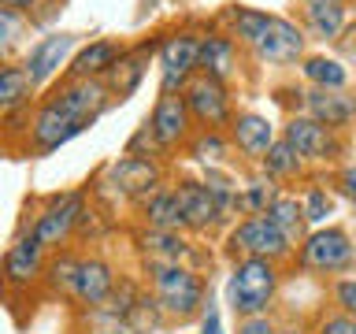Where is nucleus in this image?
Wrapping results in <instances>:
<instances>
[{
    "label": "nucleus",
    "mask_w": 356,
    "mask_h": 334,
    "mask_svg": "<svg viewBox=\"0 0 356 334\" xmlns=\"http://www.w3.org/2000/svg\"><path fill=\"white\" fill-rule=\"evenodd\" d=\"M197 56H200V38L193 33H175L160 45V71H163V93L186 89V82L197 71Z\"/></svg>",
    "instance_id": "nucleus-11"
},
{
    "label": "nucleus",
    "mask_w": 356,
    "mask_h": 334,
    "mask_svg": "<svg viewBox=\"0 0 356 334\" xmlns=\"http://www.w3.org/2000/svg\"><path fill=\"white\" fill-rule=\"evenodd\" d=\"M230 249L241 253V256H264V260L278 264L293 253V245L286 241V234L267 216H245L238 227L230 230Z\"/></svg>",
    "instance_id": "nucleus-5"
},
{
    "label": "nucleus",
    "mask_w": 356,
    "mask_h": 334,
    "mask_svg": "<svg viewBox=\"0 0 356 334\" xmlns=\"http://www.w3.org/2000/svg\"><path fill=\"white\" fill-rule=\"evenodd\" d=\"M74 33H49V38H41L38 45L30 49V56H26V63H22V71L30 74V82H33V89L38 86H44L49 78L63 67V60L74 52Z\"/></svg>",
    "instance_id": "nucleus-15"
},
{
    "label": "nucleus",
    "mask_w": 356,
    "mask_h": 334,
    "mask_svg": "<svg viewBox=\"0 0 356 334\" xmlns=\"http://www.w3.org/2000/svg\"><path fill=\"white\" fill-rule=\"evenodd\" d=\"M182 97H186L189 116H193L197 122H204V127H222V122L230 119V97H227V89H222L219 78L193 74L186 82Z\"/></svg>",
    "instance_id": "nucleus-9"
},
{
    "label": "nucleus",
    "mask_w": 356,
    "mask_h": 334,
    "mask_svg": "<svg viewBox=\"0 0 356 334\" xmlns=\"http://www.w3.org/2000/svg\"><path fill=\"white\" fill-rule=\"evenodd\" d=\"M141 212L152 230H182L186 227V216H182V205H178L175 189H156L152 197H145Z\"/></svg>",
    "instance_id": "nucleus-21"
},
{
    "label": "nucleus",
    "mask_w": 356,
    "mask_h": 334,
    "mask_svg": "<svg viewBox=\"0 0 356 334\" xmlns=\"http://www.w3.org/2000/svg\"><path fill=\"white\" fill-rule=\"evenodd\" d=\"M230 26L234 33L260 56L264 63H297L305 56V30L289 19L267 15V11H249V8H234L230 11Z\"/></svg>",
    "instance_id": "nucleus-1"
},
{
    "label": "nucleus",
    "mask_w": 356,
    "mask_h": 334,
    "mask_svg": "<svg viewBox=\"0 0 356 334\" xmlns=\"http://www.w3.org/2000/svg\"><path fill=\"white\" fill-rule=\"evenodd\" d=\"M82 130H89L86 122H78L67 108H60V100L49 97L38 111H33V119H30V145L38 152H56L60 145L78 138Z\"/></svg>",
    "instance_id": "nucleus-6"
},
{
    "label": "nucleus",
    "mask_w": 356,
    "mask_h": 334,
    "mask_svg": "<svg viewBox=\"0 0 356 334\" xmlns=\"http://www.w3.org/2000/svg\"><path fill=\"white\" fill-rule=\"evenodd\" d=\"M334 301H338L341 312H349L356 319V275L353 278H341V283H334Z\"/></svg>",
    "instance_id": "nucleus-35"
},
{
    "label": "nucleus",
    "mask_w": 356,
    "mask_h": 334,
    "mask_svg": "<svg viewBox=\"0 0 356 334\" xmlns=\"http://www.w3.org/2000/svg\"><path fill=\"white\" fill-rule=\"evenodd\" d=\"M197 71L222 82V78L234 71V41L219 38V33L204 38V41H200V56H197Z\"/></svg>",
    "instance_id": "nucleus-24"
},
{
    "label": "nucleus",
    "mask_w": 356,
    "mask_h": 334,
    "mask_svg": "<svg viewBox=\"0 0 356 334\" xmlns=\"http://www.w3.org/2000/svg\"><path fill=\"white\" fill-rule=\"evenodd\" d=\"M275 186L271 182H252V186H245L241 189V197H238V208L245 212V216H267V208L275 205Z\"/></svg>",
    "instance_id": "nucleus-30"
},
{
    "label": "nucleus",
    "mask_w": 356,
    "mask_h": 334,
    "mask_svg": "<svg viewBox=\"0 0 356 334\" xmlns=\"http://www.w3.org/2000/svg\"><path fill=\"white\" fill-rule=\"evenodd\" d=\"M0 8H11V11H22V15H26V11L38 8V0H0Z\"/></svg>",
    "instance_id": "nucleus-39"
},
{
    "label": "nucleus",
    "mask_w": 356,
    "mask_h": 334,
    "mask_svg": "<svg viewBox=\"0 0 356 334\" xmlns=\"http://www.w3.org/2000/svg\"><path fill=\"white\" fill-rule=\"evenodd\" d=\"M152 297L171 319H189L204 305V283L186 264H152Z\"/></svg>",
    "instance_id": "nucleus-3"
},
{
    "label": "nucleus",
    "mask_w": 356,
    "mask_h": 334,
    "mask_svg": "<svg viewBox=\"0 0 356 334\" xmlns=\"http://www.w3.org/2000/svg\"><path fill=\"white\" fill-rule=\"evenodd\" d=\"M175 193H178V205H182V216H186V227L189 230H211L222 219L216 197H211V189L204 182L186 178V182H178Z\"/></svg>",
    "instance_id": "nucleus-16"
},
{
    "label": "nucleus",
    "mask_w": 356,
    "mask_h": 334,
    "mask_svg": "<svg viewBox=\"0 0 356 334\" xmlns=\"http://www.w3.org/2000/svg\"><path fill=\"white\" fill-rule=\"evenodd\" d=\"M300 71H305V78L316 89H345V82H349L345 63L334 60V56H305Z\"/></svg>",
    "instance_id": "nucleus-25"
},
{
    "label": "nucleus",
    "mask_w": 356,
    "mask_h": 334,
    "mask_svg": "<svg viewBox=\"0 0 356 334\" xmlns=\"http://www.w3.org/2000/svg\"><path fill=\"white\" fill-rule=\"evenodd\" d=\"M41 271H44V245L33 238V230L19 234L4 256V283L26 289L41 278Z\"/></svg>",
    "instance_id": "nucleus-13"
},
{
    "label": "nucleus",
    "mask_w": 356,
    "mask_h": 334,
    "mask_svg": "<svg viewBox=\"0 0 356 334\" xmlns=\"http://www.w3.org/2000/svg\"><path fill=\"white\" fill-rule=\"evenodd\" d=\"M141 249L145 260L152 264H182L189 256V245L178 238V230H145L141 234Z\"/></svg>",
    "instance_id": "nucleus-23"
},
{
    "label": "nucleus",
    "mask_w": 356,
    "mask_h": 334,
    "mask_svg": "<svg viewBox=\"0 0 356 334\" xmlns=\"http://www.w3.org/2000/svg\"><path fill=\"white\" fill-rule=\"evenodd\" d=\"M341 41H345V52H349V60L356 63V26H353L349 33H345V38H341Z\"/></svg>",
    "instance_id": "nucleus-40"
},
{
    "label": "nucleus",
    "mask_w": 356,
    "mask_h": 334,
    "mask_svg": "<svg viewBox=\"0 0 356 334\" xmlns=\"http://www.w3.org/2000/svg\"><path fill=\"white\" fill-rule=\"evenodd\" d=\"M33 93V82L22 67H0V116L22 108Z\"/></svg>",
    "instance_id": "nucleus-26"
},
{
    "label": "nucleus",
    "mask_w": 356,
    "mask_h": 334,
    "mask_svg": "<svg viewBox=\"0 0 356 334\" xmlns=\"http://www.w3.org/2000/svg\"><path fill=\"white\" fill-rule=\"evenodd\" d=\"M86 216V200L82 193H63V197H52V205L33 219V238H38L44 249H60V245L74 234V227L82 223Z\"/></svg>",
    "instance_id": "nucleus-7"
},
{
    "label": "nucleus",
    "mask_w": 356,
    "mask_h": 334,
    "mask_svg": "<svg viewBox=\"0 0 356 334\" xmlns=\"http://www.w3.org/2000/svg\"><path fill=\"white\" fill-rule=\"evenodd\" d=\"M119 56H122V49L115 41H89L71 60V74L74 78H100L119 63Z\"/></svg>",
    "instance_id": "nucleus-20"
},
{
    "label": "nucleus",
    "mask_w": 356,
    "mask_h": 334,
    "mask_svg": "<svg viewBox=\"0 0 356 334\" xmlns=\"http://www.w3.org/2000/svg\"><path fill=\"white\" fill-rule=\"evenodd\" d=\"M149 56H152V45H141V49H134V52H122L119 63L108 71V89L119 93V100L138 89V82L145 78V67H149Z\"/></svg>",
    "instance_id": "nucleus-19"
},
{
    "label": "nucleus",
    "mask_w": 356,
    "mask_h": 334,
    "mask_svg": "<svg viewBox=\"0 0 356 334\" xmlns=\"http://www.w3.org/2000/svg\"><path fill=\"white\" fill-rule=\"evenodd\" d=\"M353 260H356L353 238L341 227H319L300 241V267H308V271L338 275V271H349Z\"/></svg>",
    "instance_id": "nucleus-4"
},
{
    "label": "nucleus",
    "mask_w": 356,
    "mask_h": 334,
    "mask_svg": "<svg viewBox=\"0 0 356 334\" xmlns=\"http://www.w3.org/2000/svg\"><path fill=\"white\" fill-rule=\"evenodd\" d=\"M264 171H267V178H293V175L300 171L297 149H293L286 138L275 141L271 149H267V156H264Z\"/></svg>",
    "instance_id": "nucleus-28"
},
{
    "label": "nucleus",
    "mask_w": 356,
    "mask_h": 334,
    "mask_svg": "<svg viewBox=\"0 0 356 334\" xmlns=\"http://www.w3.org/2000/svg\"><path fill=\"white\" fill-rule=\"evenodd\" d=\"M316 334H356V319L349 312H327L316 323Z\"/></svg>",
    "instance_id": "nucleus-32"
},
{
    "label": "nucleus",
    "mask_w": 356,
    "mask_h": 334,
    "mask_svg": "<svg viewBox=\"0 0 356 334\" xmlns=\"http://www.w3.org/2000/svg\"><path fill=\"white\" fill-rule=\"evenodd\" d=\"M230 134L238 141V149L252 160H264L267 149L275 145V127L267 116H256V111H241V116L230 119Z\"/></svg>",
    "instance_id": "nucleus-18"
},
{
    "label": "nucleus",
    "mask_w": 356,
    "mask_h": 334,
    "mask_svg": "<svg viewBox=\"0 0 356 334\" xmlns=\"http://www.w3.org/2000/svg\"><path fill=\"white\" fill-rule=\"evenodd\" d=\"M278 289V264L264 256H241L227 283V305L238 319L267 316Z\"/></svg>",
    "instance_id": "nucleus-2"
},
{
    "label": "nucleus",
    "mask_w": 356,
    "mask_h": 334,
    "mask_svg": "<svg viewBox=\"0 0 356 334\" xmlns=\"http://www.w3.org/2000/svg\"><path fill=\"white\" fill-rule=\"evenodd\" d=\"M189 156H197L200 164H222V156H227V141H222L219 130H204L197 134L193 145H189Z\"/></svg>",
    "instance_id": "nucleus-31"
},
{
    "label": "nucleus",
    "mask_w": 356,
    "mask_h": 334,
    "mask_svg": "<svg viewBox=\"0 0 356 334\" xmlns=\"http://www.w3.org/2000/svg\"><path fill=\"white\" fill-rule=\"evenodd\" d=\"M26 38V15L11 8H0V60H8L11 52Z\"/></svg>",
    "instance_id": "nucleus-29"
},
{
    "label": "nucleus",
    "mask_w": 356,
    "mask_h": 334,
    "mask_svg": "<svg viewBox=\"0 0 356 334\" xmlns=\"http://www.w3.org/2000/svg\"><path fill=\"white\" fill-rule=\"evenodd\" d=\"M305 19H308V30L316 33V38L341 41V33H345V11H341V4H308Z\"/></svg>",
    "instance_id": "nucleus-27"
},
{
    "label": "nucleus",
    "mask_w": 356,
    "mask_h": 334,
    "mask_svg": "<svg viewBox=\"0 0 356 334\" xmlns=\"http://www.w3.org/2000/svg\"><path fill=\"white\" fill-rule=\"evenodd\" d=\"M300 205H305V219L308 223H323L330 216V197L323 193V189H308V197L300 200Z\"/></svg>",
    "instance_id": "nucleus-34"
},
{
    "label": "nucleus",
    "mask_w": 356,
    "mask_h": 334,
    "mask_svg": "<svg viewBox=\"0 0 356 334\" xmlns=\"http://www.w3.org/2000/svg\"><path fill=\"white\" fill-rule=\"evenodd\" d=\"M267 219H271L275 227L286 234V241H289V245H300V241L308 238V234H305V223H308V219H305V205H300L297 197L278 193V197H275V205L267 208Z\"/></svg>",
    "instance_id": "nucleus-22"
},
{
    "label": "nucleus",
    "mask_w": 356,
    "mask_h": 334,
    "mask_svg": "<svg viewBox=\"0 0 356 334\" xmlns=\"http://www.w3.org/2000/svg\"><path fill=\"white\" fill-rule=\"evenodd\" d=\"M104 186H111V189H115V193H122V197L145 200V197H152L156 189H160V164H156L152 156L127 152V156H119V160L108 167Z\"/></svg>",
    "instance_id": "nucleus-8"
},
{
    "label": "nucleus",
    "mask_w": 356,
    "mask_h": 334,
    "mask_svg": "<svg viewBox=\"0 0 356 334\" xmlns=\"http://www.w3.org/2000/svg\"><path fill=\"white\" fill-rule=\"evenodd\" d=\"M200 334H222V319L211 305L204 308V316H200Z\"/></svg>",
    "instance_id": "nucleus-38"
},
{
    "label": "nucleus",
    "mask_w": 356,
    "mask_h": 334,
    "mask_svg": "<svg viewBox=\"0 0 356 334\" xmlns=\"http://www.w3.org/2000/svg\"><path fill=\"white\" fill-rule=\"evenodd\" d=\"M74 267H78V256H60L49 271H52V289H63V294H71L74 286Z\"/></svg>",
    "instance_id": "nucleus-33"
},
{
    "label": "nucleus",
    "mask_w": 356,
    "mask_h": 334,
    "mask_svg": "<svg viewBox=\"0 0 356 334\" xmlns=\"http://www.w3.org/2000/svg\"><path fill=\"white\" fill-rule=\"evenodd\" d=\"M189 108H186V97H175V93H163L152 108V119H149V134L160 149H175L189 138Z\"/></svg>",
    "instance_id": "nucleus-12"
},
{
    "label": "nucleus",
    "mask_w": 356,
    "mask_h": 334,
    "mask_svg": "<svg viewBox=\"0 0 356 334\" xmlns=\"http://www.w3.org/2000/svg\"><path fill=\"white\" fill-rule=\"evenodd\" d=\"M111 294H115V271H111V264L100 260V256H78L71 297L93 312V308H104Z\"/></svg>",
    "instance_id": "nucleus-10"
},
{
    "label": "nucleus",
    "mask_w": 356,
    "mask_h": 334,
    "mask_svg": "<svg viewBox=\"0 0 356 334\" xmlns=\"http://www.w3.org/2000/svg\"><path fill=\"white\" fill-rule=\"evenodd\" d=\"M305 4H341V0H305Z\"/></svg>",
    "instance_id": "nucleus-41"
},
{
    "label": "nucleus",
    "mask_w": 356,
    "mask_h": 334,
    "mask_svg": "<svg viewBox=\"0 0 356 334\" xmlns=\"http://www.w3.org/2000/svg\"><path fill=\"white\" fill-rule=\"evenodd\" d=\"M341 193L356 205V160L341 167Z\"/></svg>",
    "instance_id": "nucleus-37"
},
{
    "label": "nucleus",
    "mask_w": 356,
    "mask_h": 334,
    "mask_svg": "<svg viewBox=\"0 0 356 334\" xmlns=\"http://www.w3.org/2000/svg\"><path fill=\"white\" fill-rule=\"evenodd\" d=\"M305 104H308V116L330 130L356 119V97H349L345 89H312V93H305Z\"/></svg>",
    "instance_id": "nucleus-17"
},
{
    "label": "nucleus",
    "mask_w": 356,
    "mask_h": 334,
    "mask_svg": "<svg viewBox=\"0 0 356 334\" xmlns=\"http://www.w3.org/2000/svg\"><path fill=\"white\" fill-rule=\"evenodd\" d=\"M275 334H305V331H297V327H289V331H275Z\"/></svg>",
    "instance_id": "nucleus-42"
},
{
    "label": "nucleus",
    "mask_w": 356,
    "mask_h": 334,
    "mask_svg": "<svg viewBox=\"0 0 356 334\" xmlns=\"http://www.w3.org/2000/svg\"><path fill=\"white\" fill-rule=\"evenodd\" d=\"M282 138L297 149L300 160H330L338 152V141H334V130L323 127L319 119L312 116H293L286 122V134Z\"/></svg>",
    "instance_id": "nucleus-14"
},
{
    "label": "nucleus",
    "mask_w": 356,
    "mask_h": 334,
    "mask_svg": "<svg viewBox=\"0 0 356 334\" xmlns=\"http://www.w3.org/2000/svg\"><path fill=\"white\" fill-rule=\"evenodd\" d=\"M238 334H275V323L267 316H252V319L238 323Z\"/></svg>",
    "instance_id": "nucleus-36"
}]
</instances>
